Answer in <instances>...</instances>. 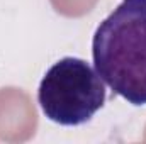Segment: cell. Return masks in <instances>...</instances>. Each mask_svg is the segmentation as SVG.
<instances>
[{
	"mask_svg": "<svg viewBox=\"0 0 146 144\" xmlns=\"http://www.w3.org/2000/svg\"><path fill=\"white\" fill-rule=\"evenodd\" d=\"M107 98L104 80L85 59L66 56L42 76L37 104L44 117L65 127L90 122Z\"/></svg>",
	"mask_w": 146,
	"mask_h": 144,
	"instance_id": "obj_2",
	"label": "cell"
},
{
	"mask_svg": "<svg viewBox=\"0 0 146 144\" xmlns=\"http://www.w3.org/2000/svg\"><path fill=\"white\" fill-rule=\"evenodd\" d=\"M94 66L127 104L146 105V0H122L92 39Z\"/></svg>",
	"mask_w": 146,
	"mask_h": 144,
	"instance_id": "obj_1",
	"label": "cell"
}]
</instances>
